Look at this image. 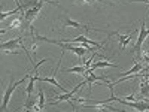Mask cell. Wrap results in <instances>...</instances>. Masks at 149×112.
Here are the masks:
<instances>
[{
    "label": "cell",
    "instance_id": "obj_1",
    "mask_svg": "<svg viewBox=\"0 0 149 112\" xmlns=\"http://www.w3.org/2000/svg\"><path fill=\"white\" fill-rule=\"evenodd\" d=\"M45 3H51V5H55V6H58V3L57 2H52V0H49V2H46V0H37V3L34 5V6H31V8H29L26 12H24V20H26V22L30 24L34 21V18L39 15V12L42 10V8H43V5Z\"/></svg>",
    "mask_w": 149,
    "mask_h": 112
},
{
    "label": "cell",
    "instance_id": "obj_2",
    "mask_svg": "<svg viewBox=\"0 0 149 112\" xmlns=\"http://www.w3.org/2000/svg\"><path fill=\"white\" fill-rule=\"evenodd\" d=\"M30 78V73L29 75H26V76H24L22 79H19L18 82H15L14 81V78L10 76V84L6 87V91H5V96H3V103H2V109L5 111L6 108H8V103H9V99H10V96H12V93L15 91V88H18V87L22 84V82H26L27 79Z\"/></svg>",
    "mask_w": 149,
    "mask_h": 112
},
{
    "label": "cell",
    "instance_id": "obj_3",
    "mask_svg": "<svg viewBox=\"0 0 149 112\" xmlns=\"http://www.w3.org/2000/svg\"><path fill=\"white\" fill-rule=\"evenodd\" d=\"M149 36V29H146L145 26V20L142 21V26H140V32H139V36H137V42H136V60L134 61H137V60H142V45L143 42L146 41V37Z\"/></svg>",
    "mask_w": 149,
    "mask_h": 112
},
{
    "label": "cell",
    "instance_id": "obj_4",
    "mask_svg": "<svg viewBox=\"0 0 149 112\" xmlns=\"http://www.w3.org/2000/svg\"><path fill=\"white\" fill-rule=\"evenodd\" d=\"M22 43V36L19 37H15V39H12L9 42H3L2 43V51L6 52V54H18V45Z\"/></svg>",
    "mask_w": 149,
    "mask_h": 112
},
{
    "label": "cell",
    "instance_id": "obj_5",
    "mask_svg": "<svg viewBox=\"0 0 149 112\" xmlns=\"http://www.w3.org/2000/svg\"><path fill=\"white\" fill-rule=\"evenodd\" d=\"M63 27H64V29H66V27H74V29H84L85 32H91V30H97V29L91 27L90 24H81V22H76V21H73V20H70L69 17H66V18H64V24H63Z\"/></svg>",
    "mask_w": 149,
    "mask_h": 112
},
{
    "label": "cell",
    "instance_id": "obj_6",
    "mask_svg": "<svg viewBox=\"0 0 149 112\" xmlns=\"http://www.w3.org/2000/svg\"><path fill=\"white\" fill-rule=\"evenodd\" d=\"M137 33V30H134V32H131L130 34H119V33H112V34H109V36H116L118 37V41H119V49L122 51L124 48H125L127 45H128V42H130V39L131 37Z\"/></svg>",
    "mask_w": 149,
    "mask_h": 112
},
{
    "label": "cell",
    "instance_id": "obj_7",
    "mask_svg": "<svg viewBox=\"0 0 149 112\" xmlns=\"http://www.w3.org/2000/svg\"><path fill=\"white\" fill-rule=\"evenodd\" d=\"M140 94L143 97H149V76H146L145 73H142L140 78Z\"/></svg>",
    "mask_w": 149,
    "mask_h": 112
},
{
    "label": "cell",
    "instance_id": "obj_8",
    "mask_svg": "<svg viewBox=\"0 0 149 112\" xmlns=\"http://www.w3.org/2000/svg\"><path fill=\"white\" fill-rule=\"evenodd\" d=\"M39 82H49V84H52V85L58 87V88H60L61 91H64V93H66V88H64V87L61 85V84H58V82H57V79H55V75H54L52 78H48V76H43V78H42V76H40V78H39Z\"/></svg>",
    "mask_w": 149,
    "mask_h": 112
},
{
    "label": "cell",
    "instance_id": "obj_9",
    "mask_svg": "<svg viewBox=\"0 0 149 112\" xmlns=\"http://www.w3.org/2000/svg\"><path fill=\"white\" fill-rule=\"evenodd\" d=\"M21 26H22V18H15L10 22V26H8L6 29H2V33H6V32H9L12 29H19Z\"/></svg>",
    "mask_w": 149,
    "mask_h": 112
},
{
    "label": "cell",
    "instance_id": "obj_10",
    "mask_svg": "<svg viewBox=\"0 0 149 112\" xmlns=\"http://www.w3.org/2000/svg\"><path fill=\"white\" fill-rule=\"evenodd\" d=\"M98 67H118V66L113 63H109V61H97V63H94L91 66V70H95Z\"/></svg>",
    "mask_w": 149,
    "mask_h": 112
},
{
    "label": "cell",
    "instance_id": "obj_11",
    "mask_svg": "<svg viewBox=\"0 0 149 112\" xmlns=\"http://www.w3.org/2000/svg\"><path fill=\"white\" fill-rule=\"evenodd\" d=\"M86 70H88V69H86L85 66H76V67H72V69H66L64 72H74V73H85Z\"/></svg>",
    "mask_w": 149,
    "mask_h": 112
},
{
    "label": "cell",
    "instance_id": "obj_12",
    "mask_svg": "<svg viewBox=\"0 0 149 112\" xmlns=\"http://www.w3.org/2000/svg\"><path fill=\"white\" fill-rule=\"evenodd\" d=\"M39 108H40V111L45 109V96H43L42 88H39Z\"/></svg>",
    "mask_w": 149,
    "mask_h": 112
},
{
    "label": "cell",
    "instance_id": "obj_13",
    "mask_svg": "<svg viewBox=\"0 0 149 112\" xmlns=\"http://www.w3.org/2000/svg\"><path fill=\"white\" fill-rule=\"evenodd\" d=\"M81 2L88 3V5H93V3H95V2H100V3H103V5H112V3H107L106 0H81Z\"/></svg>",
    "mask_w": 149,
    "mask_h": 112
},
{
    "label": "cell",
    "instance_id": "obj_14",
    "mask_svg": "<svg viewBox=\"0 0 149 112\" xmlns=\"http://www.w3.org/2000/svg\"><path fill=\"white\" fill-rule=\"evenodd\" d=\"M133 2H146L149 5V0H133Z\"/></svg>",
    "mask_w": 149,
    "mask_h": 112
}]
</instances>
